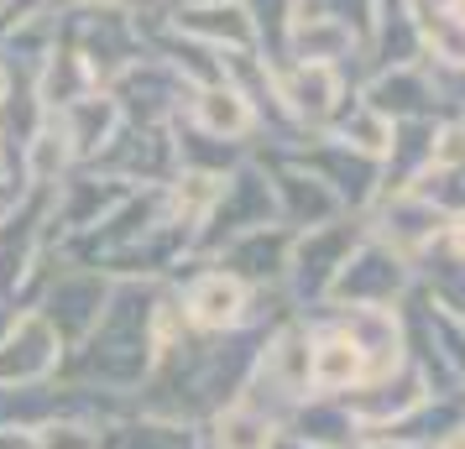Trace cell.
Wrapping results in <instances>:
<instances>
[{"mask_svg":"<svg viewBox=\"0 0 465 449\" xmlns=\"http://www.w3.org/2000/svg\"><path fill=\"white\" fill-rule=\"evenodd\" d=\"M277 100L298 126H324V121L340 115L345 89H340V73L330 63H293L277 79Z\"/></svg>","mask_w":465,"mask_h":449,"instance_id":"cell-7","label":"cell"},{"mask_svg":"<svg viewBox=\"0 0 465 449\" xmlns=\"http://www.w3.org/2000/svg\"><path fill=\"white\" fill-rule=\"evenodd\" d=\"M444 246H450V257L465 267V210H455L444 220Z\"/></svg>","mask_w":465,"mask_h":449,"instance_id":"cell-16","label":"cell"},{"mask_svg":"<svg viewBox=\"0 0 465 449\" xmlns=\"http://www.w3.org/2000/svg\"><path fill=\"white\" fill-rule=\"evenodd\" d=\"M277 204H282V214L288 220H298V225H324V220H335L340 214V193L324 183V178H314V172H282L277 178Z\"/></svg>","mask_w":465,"mask_h":449,"instance_id":"cell-12","label":"cell"},{"mask_svg":"<svg viewBox=\"0 0 465 449\" xmlns=\"http://www.w3.org/2000/svg\"><path fill=\"white\" fill-rule=\"evenodd\" d=\"M277 418L272 413H262L256 403H231L214 413L210 424V449H277Z\"/></svg>","mask_w":465,"mask_h":449,"instance_id":"cell-11","label":"cell"},{"mask_svg":"<svg viewBox=\"0 0 465 449\" xmlns=\"http://www.w3.org/2000/svg\"><path fill=\"white\" fill-rule=\"evenodd\" d=\"M288 236H272L267 240V225H256L246 236H231V246L220 251V267L235 272L241 282H277L288 278Z\"/></svg>","mask_w":465,"mask_h":449,"instance_id":"cell-10","label":"cell"},{"mask_svg":"<svg viewBox=\"0 0 465 449\" xmlns=\"http://www.w3.org/2000/svg\"><path fill=\"white\" fill-rule=\"evenodd\" d=\"M402 288H408V261L392 257L387 246H366L361 257L345 261V272L335 278L330 298H340V303H371V308H381L387 298H398Z\"/></svg>","mask_w":465,"mask_h":449,"instance_id":"cell-6","label":"cell"},{"mask_svg":"<svg viewBox=\"0 0 465 449\" xmlns=\"http://www.w3.org/2000/svg\"><path fill=\"white\" fill-rule=\"evenodd\" d=\"M178 308H183L189 329H199V335H231L252 319V282H241L225 267H210L183 288Z\"/></svg>","mask_w":465,"mask_h":449,"instance_id":"cell-2","label":"cell"},{"mask_svg":"<svg viewBox=\"0 0 465 449\" xmlns=\"http://www.w3.org/2000/svg\"><path fill=\"white\" fill-rule=\"evenodd\" d=\"M455 11H460V16H465V0H460V5H455Z\"/></svg>","mask_w":465,"mask_h":449,"instance_id":"cell-20","label":"cell"},{"mask_svg":"<svg viewBox=\"0 0 465 449\" xmlns=\"http://www.w3.org/2000/svg\"><path fill=\"white\" fill-rule=\"evenodd\" d=\"M419 5H434V11H455L460 0H419Z\"/></svg>","mask_w":465,"mask_h":449,"instance_id":"cell-19","label":"cell"},{"mask_svg":"<svg viewBox=\"0 0 465 449\" xmlns=\"http://www.w3.org/2000/svg\"><path fill=\"white\" fill-rule=\"evenodd\" d=\"M351 47H356V32L330 16V11H309V5H298L293 22H288V53H293L298 63H330L335 68L340 58H351Z\"/></svg>","mask_w":465,"mask_h":449,"instance_id":"cell-9","label":"cell"},{"mask_svg":"<svg viewBox=\"0 0 465 449\" xmlns=\"http://www.w3.org/2000/svg\"><path fill=\"white\" fill-rule=\"evenodd\" d=\"M366 386V356L345 329H319L309 340V397H345Z\"/></svg>","mask_w":465,"mask_h":449,"instance_id":"cell-5","label":"cell"},{"mask_svg":"<svg viewBox=\"0 0 465 449\" xmlns=\"http://www.w3.org/2000/svg\"><path fill=\"white\" fill-rule=\"evenodd\" d=\"M105 282H94V278H68L53 288V298H47V319H53V329L64 335V329H89V324L100 319L105 308Z\"/></svg>","mask_w":465,"mask_h":449,"instance_id":"cell-15","label":"cell"},{"mask_svg":"<svg viewBox=\"0 0 465 449\" xmlns=\"http://www.w3.org/2000/svg\"><path fill=\"white\" fill-rule=\"evenodd\" d=\"M413 11V32L419 47L434 58L440 68H465V16L460 11H434V5H408Z\"/></svg>","mask_w":465,"mask_h":449,"instance_id":"cell-13","label":"cell"},{"mask_svg":"<svg viewBox=\"0 0 465 449\" xmlns=\"http://www.w3.org/2000/svg\"><path fill=\"white\" fill-rule=\"evenodd\" d=\"M178 32H189L210 47H235V53H252L256 47V22L241 0H199L178 16Z\"/></svg>","mask_w":465,"mask_h":449,"instance_id":"cell-8","label":"cell"},{"mask_svg":"<svg viewBox=\"0 0 465 449\" xmlns=\"http://www.w3.org/2000/svg\"><path fill=\"white\" fill-rule=\"evenodd\" d=\"M444 204H434V193H419V189H398L381 199V214L377 225H371V236H377V246H387L392 257H419L429 240L444 236Z\"/></svg>","mask_w":465,"mask_h":449,"instance_id":"cell-3","label":"cell"},{"mask_svg":"<svg viewBox=\"0 0 465 449\" xmlns=\"http://www.w3.org/2000/svg\"><path fill=\"white\" fill-rule=\"evenodd\" d=\"M429 449H465V428H450L444 439H434Z\"/></svg>","mask_w":465,"mask_h":449,"instance_id":"cell-17","label":"cell"},{"mask_svg":"<svg viewBox=\"0 0 465 449\" xmlns=\"http://www.w3.org/2000/svg\"><path fill=\"white\" fill-rule=\"evenodd\" d=\"M189 115L210 142H241V136H252L256 121H262V115H256V100L235 84V79H210V84H199L189 94Z\"/></svg>","mask_w":465,"mask_h":449,"instance_id":"cell-4","label":"cell"},{"mask_svg":"<svg viewBox=\"0 0 465 449\" xmlns=\"http://www.w3.org/2000/svg\"><path fill=\"white\" fill-rule=\"evenodd\" d=\"M64 361V335L53 329L43 308H26L22 319L5 324L0 335V386H32L53 376Z\"/></svg>","mask_w":465,"mask_h":449,"instance_id":"cell-1","label":"cell"},{"mask_svg":"<svg viewBox=\"0 0 465 449\" xmlns=\"http://www.w3.org/2000/svg\"><path fill=\"white\" fill-rule=\"evenodd\" d=\"M5 94H11V68L0 63V105H5Z\"/></svg>","mask_w":465,"mask_h":449,"instance_id":"cell-18","label":"cell"},{"mask_svg":"<svg viewBox=\"0 0 465 449\" xmlns=\"http://www.w3.org/2000/svg\"><path fill=\"white\" fill-rule=\"evenodd\" d=\"M392 131H398V121H387L377 105H351V115H340L335 121V142L345 151H356V157H366V162H381L387 151H392Z\"/></svg>","mask_w":465,"mask_h":449,"instance_id":"cell-14","label":"cell"}]
</instances>
